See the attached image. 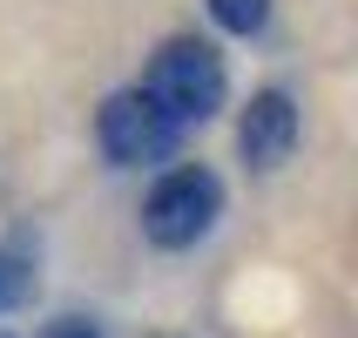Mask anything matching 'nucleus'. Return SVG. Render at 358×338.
<instances>
[{
    "label": "nucleus",
    "instance_id": "nucleus-1",
    "mask_svg": "<svg viewBox=\"0 0 358 338\" xmlns=\"http://www.w3.org/2000/svg\"><path fill=\"white\" fill-rule=\"evenodd\" d=\"M142 95L156 101L176 129H189V122H210V115L223 108L230 81H223V61H217V48H210V41L176 34V41H162V55L149 61Z\"/></svg>",
    "mask_w": 358,
    "mask_h": 338
},
{
    "label": "nucleus",
    "instance_id": "nucleus-2",
    "mask_svg": "<svg viewBox=\"0 0 358 338\" xmlns=\"http://www.w3.org/2000/svg\"><path fill=\"white\" fill-rule=\"evenodd\" d=\"M217 217H223V183H217V169H203V162L169 169V176L149 190V203H142V230H149V244H162V251L203 244Z\"/></svg>",
    "mask_w": 358,
    "mask_h": 338
},
{
    "label": "nucleus",
    "instance_id": "nucleus-3",
    "mask_svg": "<svg viewBox=\"0 0 358 338\" xmlns=\"http://www.w3.org/2000/svg\"><path fill=\"white\" fill-rule=\"evenodd\" d=\"M95 136H101V149H108V162L142 169V162H169L176 156L182 129L162 115L142 88H115V95L101 101V115H95Z\"/></svg>",
    "mask_w": 358,
    "mask_h": 338
},
{
    "label": "nucleus",
    "instance_id": "nucleus-4",
    "mask_svg": "<svg viewBox=\"0 0 358 338\" xmlns=\"http://www.w3.org/2000/svg\"><path fill=\"white\" fill-rule=\"evenodd\" d=\"M237 149H243L250 169H278V162H291V149H298V101L284 95V88L250 95V108H243V122H237Z\"/></svg>",
    "mask_w": 358,
    "mask_h": 338
},
{
    "label": "nucleus",
    "instance_id": "nucleus-5",
    "mask_svg": "<svg viewBox=\"0 0 358 338\" xmlns=\"http://www.w3.org/2000/svg\"><path fill=\"white\" fill-rule=\"evenodd\" d=\"M34 298V271H27V258L20 251H0V311H14V304Z\"/></svg>",
    "mask_w": 358,
    "mask_h": 338
},
{
    "label": "nucleus",
    "instance_id": "nucleus-6",
    "mask_svg": "<svg viewBox=\"0 0 358 338\" xmlns=\"http://www.w3.org/2000/svg\"><path fill=\"white\" fill-rule=\"evenodd\" d=\"M210 14H217V27H230V34H257L264 20H271V0H210Z\"/></svg>",
    "mask_w": 358,
    "mask_h": 338
},
{
    "label": "nucleus",
    "instance_id": "nucleus-7",
    "mask_svg": "<svg viewBox=\"0 0 358 338\" xmlns=\"http://www.w3.org/2000/svg\"><path fill=\"white\" fill-rule=\"evenodd\" d=\"M48 338H101V325L95 318H55V325H48Z\"/></svg>",
    "mask_w": 358,
    "mask_h": 338
}]
</instances>
